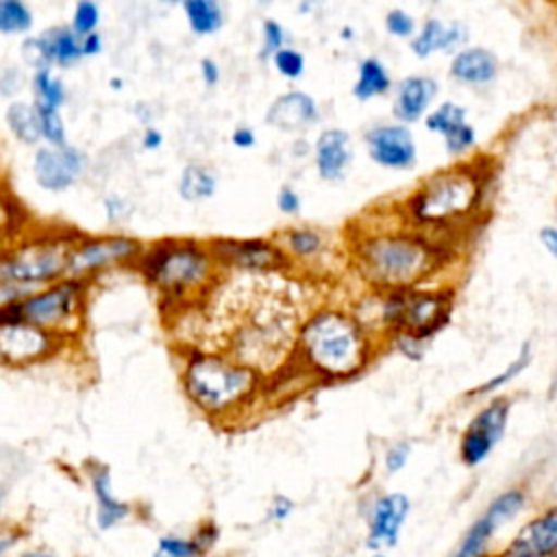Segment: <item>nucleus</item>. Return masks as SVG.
<instances>
[{"instance_id": "1", "label": "nucleus", "mask_w": 557, "mask_h": 557, "mask_svg": "<svg viewBox=\"0 0 557 557\" xmlns=\"http://www.w3.org/2000/svg\"><path fill=\"white\" fill-rule=\"evenodd\" d=\"M453 259L448 242L416 228L361 231L350 239L355 272L376 292L418 287Z\"/></svg>"}, {"instance_id": "2", "label": "nucleus", "mask_w": 557, "mask_h": 557, "mask_svg": "<svg viewBox=\"0 0 557 557\" xmlns=\"http://www.w3.org/2000/svg\"><path fill=\"white\" fill-rule=\"evenodd\" d=\"M490 172L479 161L442 168L422 178L400 202L403 222L435 239L450 242L481 215Z\"/></svg>"}, {"instance_id": "3", "label": "nucleus", "mask_w": 557, "mask_h": 557, "mask_svg": "<svg viewBox=\"0 0 557 557\" xmlns=\"http://www.w3.org/2000/svg\"><path fill=\"white\" fill-rule=\"evenodd\" d=\"M374 352V335L357 315L320 307L298 324L292 357L309 376L331 383L361 374Z\"/></svg>"}, {"instance_id": "4", "label": "nucleus", "mask_w": 557, "mask_h": 557, "mask_svg": "<svg viewBox=\"0 0 557 557\" xmlns=\"http://www.w3.org/2000/svg\"><path fill=\"white\" fill-rule=\"evenodd\" d=\"M265 376L218 348L189 346L183 352L181 385L187 400L209 420L244 418L261 398Z\"/></svg>"}, {"instance_id": "5", "label": "nucleus", "mask_w": 557, "mask_h": 557, "mask_svg": "<svg viewBox=\"0 0 557 557\" xmlns=\"http://www.w3.org/2000/svg\"><path fill=\"white\" fill-rule=\"evenodd\" d=\"M131 270L157 292L161 305L172 307L205 298L222 274L209 244L187 237H163L144 244Z\"/></svg>"}, {"instance_id": "6", "label": "nucleus", "mask_w": 557, "mask_h": 557, "mask_svg": "<svg viewBox=\"0 0 557 557\" xmlns=\"http://www.w3.org/2000/svg\"><path fill=\"white\" fill-rule=\"evenodd\" d=\"M81 231L63 224H33L0 252V281L44 287L67 276V259Z\"/></svg>"}, {"instance_id": "7", "label": "nucleus", "mask_w": 557, "mask_h": 557, "mask_svg": "<svg viewBox=\"0 0 557 557\" xmlns=\"http://www.w3.org/2000/svg\"><path fill=\"white\" fill-rule=\"evenodd\" d=\"M379 324L383 333L409 335L426 342L437 335L450 320L455 292L450 287H405L379 292Z\"/></svg>"}, {"instance_id": "8", "label": "nucleus", "mask_w": 557, "mask_h": 557, "mask_svg": "<svg viewBox=\"0 0 557 557\" xmlns=\"http://www.w3.org/2000/svg\"><path fill=\"white\" fill-rule=\"evenodd\" d=\"M91 283L94 281L63 276L44 285L17 302L20 318L65 339H74L85 324Z\"/></svg>"}, {"instance_id": "9", "label": "nucleus", "mask_w": 557, "mask_h": 557, "mask_svg": "<svg viewBox=\"0 0 557 557\" xmlns=\"http://www.w3.org/2000/svg\"><path fill=\"white\" fill-rule=\"evenodd\" d=\"M144 250V242L126 233H81L67 259V276L96 281L102 272L115 268H133Z\"/></svg>"}, {"instance_id": "10", "label": "nucleus", "mask_w": 557, "mask_h": 557, "mask_svg": "<svg viewBox=\"0 0 557 557\" xmlns=\"http://www.w3.org/2000/svg\"><path fill=\"white\" fill-rule=\"evenodd\" d=\"M70 339L39 329L26 320L0 322V366L28 368L57 357Z\"/></svg>"}, {"instance_id": "11", "label": "nucleus", "mask_w": 557, "mask_h": 557, "mask_svg": "<svg viewBox=\"0 0 557 557\" xmlns=\"http://www.w3.org/2000/svg\"><path fill=\"white\" fill-rule=\"evenodd\" d=\"M218 265L222 270H239V272H278L292 268V259L285 250L265 237H218L207 242Z\"/></svg>"}, {"instance_id": "12", "label": "nucleus", "mask_w": 557, "mask_h": 557, "mask_svg": "<svg viewBox=\"0 0 557 557\" xmlns=\"http://www.w3.org/2000/svg\"><path fill=\"white\" fill-rule=\"evenodd\" d=\"M511 413L507 396H494L466 424L459 437V459L463 466H481L505 437Z\"/></svg>"}, {"instance_id": "13", "label": "nucleus", "mask_w": 557, "mask_h": 557, "mask_svg": "<svg viewBox=\"0 0 557 557\" xmlns=\"http://www.w3.org/2000/svg\"><path fill=\"white\" fill-rule=\"evenodd\" d=\"M89 170V154L74 146H48L41 144L35 148L30 159V172L35 178V185L50 194H61L74 187Z\"/></svg>"}, {"instance_id": "14", "label": "nucleus", "mask_w": 557, "mask_h": 557, "mask_svg": "<svg viewBox=\"0 0 557 557\" xmlns=\"http://www.w3.org/2000/svg\"><path fill=\"white\" fill-rule=\"evenodd\" d=\"M527 505V494L522 487H509L494 496L485 511L468 527L463 537L450 557H487L492 537L511 520L520 516Z\"/></svg>"}, {"instance_id": "15", "label": "nucleus", "mask_w": 557, "mask_h": 557, "mask_svg": "<svg viewBox=\"0 0 557 557\" xmlns=\"http://www.w3.org/2000/svg\"><path fill=\"white\" fill-rule=\"evenodd\" d=\"M20 57L30 70H70L83 61L81 37L70 28V24H57L39 35H28L20 46Z\"/></svg>"}, {"instance_id": "16", "label": "nucleus", "mask_w": 557, "mask_h": 557, "mask_svg": "<svg viewBox=\"0 0 557 557\" xmlns=\"http://www.w3.org/2000/svg\"><path fill=\"white\" fill-rule=\"evenodd\" d=\"M368 157L385 170H411L418 161V144L407 124L383 122L370 126L363 135Z\"/></svg>"}, {"instance_id": "17", "label": "nucleus", "mask_w": 557, "mask_h": 557, "mask_svg": "<svg viewBox=\"0 0 557 557\" xmlns=\"http://www.w3.org/2000/svg\"><path fill=\"white\" fill-rule=\"evenodd\" d=\"M411 511V500L403 492H385L376 496L368 511L366 546L370 550L394 548Z\"/></svg>"}, {"instance_id": "18", "label": "nucleus", "mask_w": 557, "mask_h": 557, "mask_svg": "<svg viewBox=\"0 0 557 557\" xmlns=\"http://www.w3.org/2000/svg\"><path fill=\"white\" fill-rule=\"evenodd\" d=\"M492 557H557V505L535 513Z\"/></svg>"}, {"instance_id": "19", "label": "nucleus", "mask_w": 557, "mask_h": 557, "mask_svg": "<svg viewBox=\"0 0 557 557\" xmlns=\"http://www.w3.org/2000/svg\"><path fill=\"white\" fill-rule=\"evenodd\" d=\"M424 126L429 133L440 135L444 139V148L448 154L457 157L468 152L476 144V131L468 122L466 109L457 102H442L433 111L424 115Z\"/></svg>"}, {"instance_id": "20", "label": "nucleus", "mask_w": 557, "mask_h": 557, "mask_svg": "<svg viewBox=\"0 0 557 557\" xmlns=\"http://www.w3.org/2000/svg\"><path fill=\"white\" fill-rule=\"evenodd\" d=\"M87 476H89V487L96 503V527L100 531H111L117 524L126 522L133 516V507L131 503L115 496L109 466L100 461H89Z\"/></svg>"}, {"instance_id": "21", "label": "nucleus", "mask_w": 557, "mask_h": 557, "mask_svg": "<svg viewBox=\"0 0 557 557\" xmlns=\"http://www.w3.org/2000/svg\"><path fill=\"white\" fill-rule=\"evenodd\" d=\"M318 117H320V111L315 100L307 91H298V89L276 96L265 111V124L283 133L305 131L311 124H315Z\"/></svg>"}, {"instance_id": "22", "label": "nucleus", "mask_w": 557, "mask_h": 557, "mask_svg": "<svg viewBox=\"0 0 557 557\" xmlns=\"http://www.w3.org/2000/svg\"><path fill=\"white\" fill-rule=\"evenodd\" d=\"M352 161V141L344 128H326L315 137L313 165L322 181H342Z\"/></svg>"}, {"instance_id": "23", "label": "nucleus", "mask_w": 557, "mask_h": 557, "mask_svg": "<svg viewBox=\"0 0 557 557\" xmlns=\"http://www.w3.org/2000/svg\"><path fill=\"white\" fill-rule=\"evenodd\" d=\"M435 96H437L435 78H431L426 74L405 76L396 85V96H394L396 122L407 124V126L413 122H420L429 113Z\"/></svg>"}, {"instance_id": "24", "label": "nucleus", "mask_w": 557, "mask_h": 557, "mask_svg": "<svg viewBox=\"0 0 557 557\" xmlns=\"http://www.w3.org/2000/svg\"><path fill=\"white\" fill-rule=\"evenodd\" d=\"M468 41V30L459 22H444L440 17L424 20L416 35L409 39V48L418 59H429L437 52H450Z\"/></svg>"}, {"instance_id": "25", "label": "nucleus", "mask_w": 557, "mask_h": 557, "mask_svg": "<svg viewBox=\"0 0 557 557\" xmlns=\"http://www.w3.org/2000/svg\"><path fill=\"white\" fill-rule=\"evenodd\" d=\"M498 67H500L498 57L492 50L472 46V48H461L455 52V57L448 65V74H450V78H455L461 85L485 87L496 81Z\"/></svg>"}, {"instance_id": "26", "label": "nucleus", "mask_w": 557, "mask_h": 557, "mask_svg": "<svg viewBox=\"0 0 557 557\" xmlns=\"http://www.w3.org/2000/svg\"><path fill=\"white\" fill-rule=\"evenodd\" d=\"M4 124L15 141L22 146L37 148L41 146V128H39V115L33 104V100L15 98L4 109Z\"/></svg>"}, {"instance_id": "27", "label": "nucleus", "mask_w": 557, "mask_h": 557, "mask_svg": "<svg viewBox=\"0 0 557 557\" xmlns=\"http://www.w3.org/2000/svg\"><path fill=\"white\" fill-rule=\"evenodd\" d=\"M181 7L189 30L198 37L215 35L226 22V13L220 0H183Z\"/></svg>"}, {"instance_id": "28", "label": "nucleus", "mask_w": 557, "mask_h": 557, "mask_svg": "<svg viewBox=\"0 0 557 557\" xmlns=\"http://www.w3.org/2000/svg\"><path fill=\"white\" fill-rule=\"evenodd\" d=\"M176 191L185 202L209 200L218 191V176L202 163H187L181 170Z\"/></svg>"}, {"instance_id": "29", "label": "nucleus", "mask_w": 557, "mask_h": 557, "mask_svg": "<svg viewBox=\"0 0 557 557\" xmlns=\"http://www.w3.org/2000/svg\"><path fill=\"white\" fill-rule=\"evenodd\" d=\"M28 89L33 94V104L50 109H61L70 96L63 78L52 67L30 70Z\"/></svg>"}, {"instance_id": "30", "label": "nucleus", "mask_w": 557, "mask_h": 557, "mask_svg": "<svg viewBox=\"0 0 557 557\" xmlns=\"http://www.w3.org/2000/svg\"><path fill=\"white\" fill-rule=\"evenodd\" d=\"M389 89H392V76H389L387 67L376 57L363 59L359 63L357 81L352 85V96L359 102H368L372 98H379V96L387 94Z\"/></svg>"}, {"instance_id": "31", "label": "nucleus", "mask_w": 557, "mask_h": 557, "mask_svg": "<svg viewBox=\"0 0 557 557\" xmlns=\"http://www.w3.org/2000/svg\"><path fill=\"white\" fill-rule=\"evenodd\" d=\"M33 224L35 220L22 200L11 191L7 183H0V235H4L7 242H13Z\"/></svg>"}, {"instance_id": "32", "label": "nucleus", "mask_w": 557, "mask_h": 557, "mask_svg": "<svg viewBox=\"0 0 557 557\" xmlns=\"http://www.w3.org/2000/svg\"><path fill=\"white\" fill-rule=\"evenodd\" d=\"M285 255L292 261H311L322 255L324 250V235L311 226H292L283 231V246Z\"/></svg>"}, {"instance_id": "33", "label": "nucleus", "mask_w": 557, "mask_h": 557, "mask_svg": "<svg viewBox=\"0 0 557 557\" xmlns=\"http://www.w3.org/2000/svg\"><path fill=\"white\" fill-rule=\"evenodd\" d=\"M531 361H533V350H531V344L524 342V344L520 346L518 355H516L498 374H494V376H490L487 381H483L481 385L472 387V389L468 392V396H492V394H496V392H498L500 387H505L507 383H513V381L531 366Z\"/></svg>"}, {"instance_id": "34", "label": "nucleus", "mask_w": 557, "mask_h": 557, "mask_svg": "<svg viewBox=\"0 0 557 557\" xmlns=\"http://www.w3.org/2000/svg\"><path fill=\"white\" fill-rule=\"evenodd\" d=\"M35 26V13L28 0H0V35H28Z\"/></svg>"}, {"instance_id": "35", "label": "nucleus", "mask_w": 557, "mask_h": 557, "mask_svg": "<svg viewBox=\"0 0 557 557\" xmlns=\"http://www.w3.org/2000/svg\"><path fill=\"white\" fill-rule=\"evenodd\" d=\"M207 553L194 535L165 533L157 540V548L150 557H205Z\"/></svg>"}, {"instance_id": "36", "label": "nucleus", "mask_w": 557, "mask_h": 557, "mask_svg": "<svg viewBox=\"0 0 557 557\" xmlns=\"http://www.w3.org/2000/svg\"><path fill=\"white\" fill-rule=\"evenodd\" d=\"M39 115V128H41V141L48 146H63L67 144V126L61 115V109H50V107H37Z\"/></svg>"}, {"instance_id": "37", "label": "nucleus", "mask_w": 557, "mask_h": 557, "mask_svg": "<svg viewBox=\"0 0 557 557\" xmlns=\"http://www.w3.org/2000/svg\"><path fill=\"white\" fill-rule=\"evenodd\" d=\"M100 26V7L96 0H76L70 28L78 35L85 37L89 33H96Z\"/></svg>"}, {"instance_id": "38", "label": "nucleus", "mask_w": 557, "mask_h": 557, "mask_svg": "<svg viewBox=\"0 0 557 557\" xmlns=\"http://www.w3.org/2000/svg\"><path fill=\"white\" fill-rule=\"evenodd\" d=\"M281 48H285V28L278 20L265 17L261 24V50L259 59L268 61L272 59Z\"/></svg>"}, {"instance_id": "39", "label": "nucleus", "mask_w": 557, "mask_h": 557, "mask_svg": "<svg viewBox=\"0 0 557 557\" xmlns=\"http://www.w3.org/2000/svg\"><path fill=\"white\" fill-rule=\"evenodd\" d=\"M272 65L287 81H296V78H300L305 74V57H302V52L296 50V48H289V46L281 48L272 57Z\"/></svg>"}, {"instance_id": "40", "label": "nucleus", "mask_w": 557, "mask_h": 557, "mask_svg": "<svg viewBox=\"0 0 557 557\" xmlns=\"http://www.w3.org/2000/svg\"><path fill=\"white\" fill-rule=\"evenodd\" d=\"M102 211H104V218L109 224H122V222L131 220L135 205L131 198H126L117 191H111V194L102 196Z\"/></svg>"}, {"instance_id": "41", "label": "nucleus", "mask_w": 557, "mask_h": 557, "mask_svg": "<svg viewBox=\"0 0 557 557\" xmlns=\"http://www.w3.org/2000/svg\"><path fill=\"white\" fill-rule=\"evenodd\" d=\"M383 24H385V30H387L389 35L398 37V39H411V37L416 35V30H418L416 20H413L407 11H403V9H392V11H387Z\"/></svg>"}, {"instance_id": "42", "label": "nucleus", "mask_w": 557, "mask_h": 557, "mask_svg": "<svg viewBox=\"0 0 557 557\" xmlns=\"http://www.w3.org/2000/svg\"><path fill=\"white\" fill-rule=\"evenodd\" d=\"M28 85V76L17 65H7L0 70V96L15 100L17 94Z\"/></svg>"}, {"instance_id": "43", "label": "nucleus", "mask_w": 557, "mask_h": 557, "mask_svg": "<svg viewBox=\"0 0 557 557\" xmlns=\"http://www.w3.org/2000/svg\"><path fill=\"white\" fill-rule=\"evenodd\" d=\"M409 457H411V444L407 440H398V442L389 444L385 448V453H383V468H385V472L387 474L400 472L407 466Z\"/></svg>"}, {"instance_id": "44", "label": "nucleus", "mask_w": 557, "mask_h": 557, "mask_svg": "<svg viewBox=\"0 0 557 557\" xmlns=\"http://www.w3.org/2000/svg\"><path fill=\"white\" fill-rule=\"evenodd\" d=\"M276 207L283 215H298L300 213V207H302V200L298 196V191L289 185H283L276 194Z\"/></svg>"}, {"instance_id": "45", "label": "nucleus", "mask_w": 557, "mask_h": 557, "mask_svg": "<svg viewBox=\"0 0 557 557\" xmlns=\"http://www.w3.org/2000/svg\"><path fill=\"white\" fill-rule=\"evenodd\" d=\"M294 507H296V505H294V500H292L289 496L276 494V496L270 500L268 520H272V522H283V520H287V518L292 516Z\"/></svg>"}, {"instance_id": "46", "label": "nucleus", "mask_w": 557, "mask_h": 557, "mask_svg": "<svg viewBox=\"0 0 557 557\" xmlns=\"http://www.w3.org/2000/svg\"><path fill=\"white\" fill-rule=\"evenodd\" d=\"M102 50H104V37L100 35V30L81 37V52H83V59L98 57Z\"/></svg>"}, {"instance_id": "47", "label": "nucleus", "mask_w": 557, "mask_h": 557, "mask_svg": "<svg viewBox=\"0 0 557 557\" xmlns=\"http://www.w3.org/2000/svg\"><path fill=\"white\" fill-rule=\"evenodd\" d=\"M198 70H200V78H202V83L207 85V87H215L218 83H220V76H222V72H220V65L211 59V57H205V59H200V65H198Z\"/></svg>"}, {"instance_id": "48", "label": "nucleus", "mask_w": 557, "mask_h": 557, "mask_svg": "<svg viewBox=\"0 0 557 557\" xmlns=\"http://www.w3.org/2000/svg\"><path fill=\"white\" fill-rule=\"evenodd\" d=\"M231 144L235 148H242V150H248L257 144V135L250 126H237L233 133H231Z\"/></svg>"}, {"instance_id": "49", "label": "nucleus", "mask_w": 557, "mask_h": 557, "mask_svg": "<svg viewBox=\"0 0 557 557\" xmlns=\"http://www.w3.org/2000/svg\"><path fill=\"white\" fill-rule=\"evenodd\" d=\"M139 144H141L144 150L154 152V150H159L163 146V133L159 128H154V126H146L141 131V135H139Z\"/></svg>"}, {"instance_id": "50", "label": "nucleus", "mask_w": 557, "mask_h": 557, "mask_svg": "<svg viewBox=\"0 0 557 557\" xmlns=\"http://www.w3.org/2000/svg\"><path fill=\"white\" fill-rule=\"evenodd\" d=\"M22 533L17 529H9V531H2L0 533V557H4L9 550H13L20 542Z\"/></svg>"}, {"instance_id": "51", "label": "nucleus", "mask_w": 557, "mask_h": 557, "mask_svg": "<svg viewBox=\"0 0 557 557\" xmlns=\"http://www.w3.org/2000/svg\"><path fill=\"white\" fill-rule=\"evenodd\" d=\"M540 242L557 259V226H544L540 231Z\"/></svg>"}, {"instance_id": "52", "label": "nucleus", "mask_w": 557, "mask_h": 557, "mask_svg": "<svg viewBox=\"0 0 557 557\" xmlns=\"http://www.w3.org/2000/svg\"><path fill=\"white\" fill-rule=\"evenodd\" d=\"M17 557H57V553L46 546H37V548H28V550L20 553Z\"/></svg>"}, {"instance_id": "53", "label": "nucleus", "mask_w": 557, "mask_h": 557, "mask_svg": "<svg viewBox=\"0 0 557 557\" xmlns=\"http://www.w3.org/2000/svg\"><path fill=\"white\" fill-rule=\"evenodd\" d=\"M109 87H111L113 91H122V89H124V81H122L120 76H111V78H109Z\"/></svg>"}, {"instance_id": "54", "label": "nucleus", "mask_w": 557, "mask_h": 557, "mask_svg": "<svg viewBox=\"0 0 557 557\" xmlns=\"http://www.w3.org/2000/svg\"><path fill=\"white\" fill-rule=\"evenodd\" d=\"M2 507H4V485H2V479H0V513H2Z\"/></svg>"}, {"instance_id": "55", "label": "nucleus", "mask_w": 557, "mask_h": 557, "mask_svg": "<svg viewBox=\"0 0 557 557\" xmlns=\"http://www.w3.org/2000/svg\"><path fill=\"white\" fill-rule=\"evenodd\" d=\"M342 37H344V39H350V37H352V30H350L348 26H346V28H342Z\"/></svg>"}, {"instance_id": "56", "label": "nucleus", "mask_w": 557, "mask_h": 557, "mask_svg": "<svg viewBox=\"0 0 557 557\" xmlns=\"http://www.w3.org/2000/svg\"><path fill=\"white\" fill-rule=\"evenodd\" d=\"M7 244H9V242H7V237H4V235H0V252L7 248Z\"/></svg>"}, {"instance_id": "57", "label": "nucleus", "mask_w": 557, "mask_h": 557, "mask_svg": "<svg viewBox=\"0 0 557 557\" xmlns=\"http://www.w3.org/2000/svg\"><path fill=\"white\" fill-rule=\"evenodd\" d=\"M550 394L557 396V374H555V381H553V387H550Z\"/></svg>"}, {"instance_id": "58", "label": "nucleus", "mask_w": 557, "mask_h": 557, "mask_svg": "<svg viewBox=\"0 0 557 557\" xmlns=\"http://www.w3.org/2000/svg\"><path fill=\"white\" fill-rule=\"evenodd\" d=\"M370 557H387L385 553H381V550H372V555Z\"/></svg>"}, {"instance_id": "59", "label": "nucleus", "mask_w": 557, "mask_h": 557, "mask_svg": "<svg viewBox=\"0 0 557 557\" xmlns=\"http://www.w3.org/2000/svg\"><path fill=\"white\" fill-rule=\"evenodd\" d=\"M161 2H165V4H183V0H161Z\"/></svg>"}, {"instance_id": "60", "label": "nucleus", "mask_w": 557, "mask_h": 557, "mask_svg": "<svg viewBox=\"0 0 557 557\" xmlns=\"http://www.w3.org/2000/svg\"><path fill=\"white\" fill-rule=\"evenodd\" d=\"M257 2H270V0H257Z\"/></svg>"}, {"instance_id": "61", "label": "nucleus", "mask_w": 557, "mask_h": 557, "mask_svg": "<svg viewBox=\"0 0 557 557\" xmlns=\"http://www.w3.org/2000/svg\"><path fill=\"white\" fill-rule=\"evenodd\" d=\"M307 2H318V0H307Z\"/></svg>"}, {"instance_id": "62", "label": "nucleus", "mask_w": 557, "mask_h": 557, "mask_svg": "<svg viewBox=\"0 0 557 557\" xmlns=\"http://www.w3.org/2000/svg\"><path fill=\"white\" fill-rule=\"evenodd\" d=\"M422 2H433V0H422Z\"/></svg>"}, {"instance_id": "63", "label": "nucleus", "mask_w": 557, "mask_h": 557, "mask_svg": "<svg viewBox=\"0 0 557 557\" xmlns=\"http://www.w3.org/2000/svg\"><path fill=\"white\" fill-rule=\"evenodd\" d=\"M550 2H557V0H550Z\"/></svg>"}]
</instances>
